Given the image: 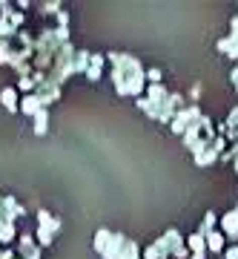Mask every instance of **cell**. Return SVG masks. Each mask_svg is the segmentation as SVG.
Wrapping results in <instances>:
<instances>
[{
  "label": "cell",
  "mask_w": 238,
  "mask_h": 259,
  "mask_svg": "<svg viewBox=\"0 0 238 259\" xmlns=\"http://www.w3.org/2000/svg\"><path fill=\"white\" fill-rule=\"evenodd\" d=\"M103 61H106V55H92L89 58V66H86V78H89V81H98V78H101Z\"/></svg>",
  "instance_id": "obj_9"
},
{
  "label": "cell",
  "mask_w": 238,
  "mask_h": 259,
  "mask_svg": "<svg viewBox=\"0 0 238 259\" xmlns=\"http://www.w3.org/2000/svg\"><path fill=\"white\" fill-rule=\"evenodd\" d=\"M221 233L229 236V239H238V204H235V210L232 213L221 216Z\"/></svg>",
  "instance_id": "obj_5"
},
{
  "label": "cell",
  "mask_w": 238,
  "mask_h": 259,
  "mask_svg": "<svg viewBox=\"0 0 238 259\" xmlns=\"http://www.w3.org/2000/svg\"><path fill=\"white\" fill-rule=\"evenodd\" d=\"M89 52H75V58H72V75L75 72H86V66H89Z\"/></svg>",
  "instance_id": "obj_10"
},
{
  "label": "cell",
  "mask_w": 238,
  "mask_h": 259,
  "mask_svg": "<svg viewBox=\"0 0 238 259\" xmlns=\"http://www.w3.org/2000/svg\"><path fill=\"white\" fill-rule=\"evenodd\" d=\"M40 9H43V15H57V12H61V3H57V0H52V3H43Z\"/></svg>",
  "instance_id": "obj_17"
},
{
  "label": "cell",
  "mask_w": 238,
  "mask_h": 259,
  "mask_svg": "<svg viewBox=\"0 0 238 259\" xmlns=\"http://www.w3.org/2000/svg\"><path fill=\"white\" fill-rule=\"evenodd\" d=\"M201 118V110H198V107H187V110H178L175 112V118L169 121V124H172V133H178V136H184V133H187V127H190V124H195V121Z\"/></svg>",
  "instance_id": "obj_3"
},
{
  "label": "cell",
  "mask_w": 238,
  "mask_h": 259,
  "mask_svg": "<svg viewBox=\"0 0 238 259\" xmlns=\"http://www.w3.org/2000/svg\"><path fill=\"white\" fill-rule=\"evenodd\" d=\"M147 81H149V83H161V69H149V72H147Z\"/></svg>",
  "instance_id": "obj_19"
},
{
  "label": "cell",
  "mask_w": 238,
  "mask_h": 259,
  "mask_svg": "<svg viewBox=\"0 0 238 259\" xmlns=\"http://www.w3.org/2000/svg\"><path fill=\"white\" fill-rule=\"evenodd\" d=\"M57 231H61V219H55L49 210H37V248H49Z\"/></svg>",
  "instance_id": "obj_2"
},
{
  "label": "cell",
  "mask_w": 238,
  "mask_h": 259,
  "mask_svg": "<svg viewBox=\"0 0 238 259\" xmlns=\"http://www.w3.org/2000/svg\"><path fill=\"white\" fill-rule=\"evenodd\" d=\"M112 239V231H106V228H101V231L95 233V242H92V248L98 250V253H103V248H106V242Z\"/></svg>",
  "instance_id": "obj_11"
},
{
  "label": "cell",
  "mask_w": 238,
  "mask_h": 259,
  "mask_svg": "<svg viewBox=\"0 0 238 259\" xmlns=\"http://www.w3.org/2000/svg\"><path fill=\"white\" fill-rule=\"evenodd\" d=\"M224 259H238V248H235V245L224 250Z\"/></svg>",
  "instance_id": "obj_20"
},
{
  "label": "cell",
  "mask_w": 238,
  "mask_h": 259,
  "mask_svg": "<svg viewBox=\"0 0 238 259\" xmlns=\"http://www.w3.org/2000/svg\"><path fill=\"white\" fill-rule=\"evenodd\" d=\"M32 90H37V83L32 81V75H26V78L18 81V93H32Z\"/></svg>",
  "instance_id": "obj_16"
},
{
  "label": "cell",
  "mask_w": 238,
  "mask_h": 259,
  "mask_svg": "<svg viewBox=\"0 0 238 259\" xmlns=\"http://www.w3.org/2000/svg\"><path fill=\"white\" fill-rule=\"evenodd\" d=\"M218 49H221V52H227V49H229V40H227V37H224V40H218Z\"/></svg>",
  "instance_id": "obj_22"
},
{
  "label": "cell",
  "mask_w": 238,
  "mask_h": 259,
  "mask_svg": "<svg viewBox=\"0 0 238 259\" xmlns=\"http://www.w3.org/2000/svg\"><path fill=\"white\" fill-rule=\"evenodd\" d=\"M235 90H238V83H235Z\"/></svg>",
  "instance_id": "obj_23"
},
{
  "label": "cell",
  "mask_w": 238,
  "mask_h": 259,
  "mask_svg": "<svg viewBox=\"0 0 238 259\" xmlns=\"http://www.w3.org/2000/svg\"><path fill=\"white\" fill-rule=\"evenodd\" d=\"M204 239H207V250H210V253H224V239H227V236H224L221 231L207 233Z\"/></svg>",
  "instance_id": "obj_8"
},
{
  "label": "cell",
  "mask_w": 238,
  "mask_h": 259,
  "mask_svg": "<svg viewBox=\"0 0 238 259\" xmlns=\"http://www.w3.org/2000/svg\"><path fill=\"white\" fill-rule=\"evenodd\" d=\"M224 127H232V130H238V107L232 112H229V118H227V124Z\"/></svg>",
  "instance_id": "obj_18"
},
{
  "label": "cell",
  "mask_w": 238,
  "mask_h": 259,
  "mask_svg": "<svg viewBox=\"0 0 238 259\" xmlns=\"http://www.w3.org/2000/svg\"><path fill=\"white\" fill-rule=\"evenodd\" d=\"M127 236L124 233H112V239L106 242V248H103L101 256L103 259H124V250H127Z\"/></svg>",
  "instance_id": "obj_4"
},
{
  "label": "cell",
  "mask_w": 238,
  "mask_h": 259,
  "mask_svg": "<svg viewBox=\"0 0 238 259\" xmlns=\"http://www.w3.org/2000/svg\"><path fill=\"white\" fill-rule=\"evenodd\" d=\"M187 248L195 250V253H204V250H207V239H204L201 233H193V236L187 239Z\"/></svg>",
  "instance_id": "obj_13"
},
{
  "label": "cell",
  "mask_w": 238,
  "mask_h": 259,
  "mask_svg": "<svg viewBox=\"0 0 238 259\" xmlns=\"http://www.w3.org/2000/svg\"><path fill=\"white\" fill-rule=\"evenodd\" d=\"M57 23H61V26H69V15H66V12H57Z\"/></svg>",
  "instance_id": "obj_21"
},
{
  "label": "cell",
  "mask_w": 238,
  "mask_h": 259,
  "mask_svg": "<svg viewBox=\"0 0 238 259\" xmlns=\"http://www.w3.org/2000/svg\"><path fill=\"white\" fill-rule=\"evenodd\" d=\"M46 130H49V112L40 110L35 115V136H46Z\"/></svg>",
  "instance_id": "obj_12"
},
{
  "label": "cell",
  "mask_w": 238,
  "mask_h": 259,
  "mask_svg": "<svg viewBox=\"0 0 238 259\" xmlns=\"http://www.w3.org/2000/svg\"><path fill=\"white\" fill-rule=\"evenodd\" d=\"M12 35H18V29L9 23V18H3V15H0V37H3V40H9Z\"/></svg>",
  "instance_id": "obj_15"
},
{
  "label": "cell",
  "mask_w": 238,
  "mask_h": 259,
  "mask_svg": "<svg viewBox=\"0 0 238 259\" xmlns=\"http://www.w3.org/2000/svg\"><path fill=\"white\" fill-rule=\"evenodd\" d=\"M215 222H218V216L215 213H210L207 210V216H204V222H201V228L195 233H201V236H207V233H212V228H215Z\"/></svg>",
  "instance_id": "obj_14"
},
{
  "label": "cell",
  "mask_w": 238,
  "mask_h": 259,
  "mask_svg": "<svg viewBox=\"0 0 238 259\" xmlns=\"http://www.w3.org/2000/svg\"><path fill=\"white\" fill-rule=\"evenodd\" d=\"M20 110H23V115H32L35 118L40 110H46L43 104H40V98L37 95H23V101H20Z\"/></svg>",
  "instance_id": "obj_7"
},
{
  "label": "cell",
  "mask_w": 238,
  "mask_h": 259,
  "mask_svg": "<svg viewBox=\"0 0 238 259\" xmlns=\"http://www.w3.org/2000/svg\"><path fill=\"white\" fill-rule=\"evenodd\" d=\"M112 61V81L118 95H135L141 98V90L147 87V72L141 69V61L124 52H109L106 55Z\"/></svg>",
  "instance_id": "obj_1"
},
{
  "label": "cell",
  "mask_w": 238,
  "mask_h": 259,
  "mask_svg": "<svg viewBox=\"0 0 238 259\" xmlns=\"http://www.w3.org/2000/svg\"><path fill=\"white\" fill-rule=\"evenodd\" d=\"M0 104H3V107H6L9 112H18V110H20L18 87H6V90H0Z\"/></svg>",
  "instance_id": "obj_6"
}]
</instances>
